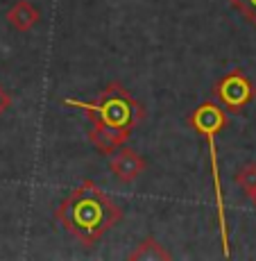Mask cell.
I'll list each match as a JSON object with an SVG mask.
<instances>
[{
    "instance_id": "cell-6",
    "label": "cell",
    "mask_w": 256,
    "mask_h": 261,
    "mask_svg": "<svg viewBox=\"0 0 256 261\" xmlns=\"http://www.w3.org/2000/svg\"><path fill=\"white\" fill-rule=\"evenodd\" d=\"M5 21L18 32H27L41 21V9L30 0H16L12 7L5 12Z\"/></svg>"
},
{
    "instance_id": "cell-10",
    "label": "cell",
    "mask_w": 256,
    "mask_h": 261,
    "mask_svg": "<svg viewBox=\"0 0 256 261\" xmlns=\"http://www.w3.org/2000/svg\"><path fill=\"white\" fill-rule=\"evenodd\" d=\"M9 107H12V95L5 91L3 87H0V116H3V114L7 112Z\"/></svg>"
},
{
    "instance_id": "cell-7",
    "label": "cell",
    "mask_w": 256,
    "mask_h": 261,
    "mask_svg": "<svg viewBox=\"0 0 256 261\" xmlns=\"http://www.w3.org/2000/svg\"><path fill=\"white\" fill-rule=\"evenodd\" d=\"M165 259H173V254H170L154 237L143 239L136 245V250L129 252V261H165Z\"/></svg>"
},
{
    "instance_id": "cell-4",
    "label": "cell",
    "mask_w": 256,
    "mask_h": 261,
    "mask_svg": "<svg viewBox=\"0 0 256 261\" xmlns=\"http://www.w3.org/2000/svg\"><path fill=\"white\" fill-rule=\"evenodd\" d=\"M215 102L229 114H240L256 98L254 82L245 75L243 68H234L215 82L213 87Z\"/></svg>"
},
{
    "instance_id": "cell-9",
    "label": "cell",
    "mask_w": 256,
    "mask_h": 261,
    "mask_svg": "<svg viewBox=\"0 0 256 261\" xmlns=\"http://www.w3.org/2000/svg\"><path fill=\"white\" fill-rule=\"evenodd\" d=\"M229 3L256 28V0H229Z\"/></svg>"
},
{
    "instance_id": "cell-1",
    "label": "cell",
    "mask_w": 256,
    "mask_h": 261,
    "mask_svg": "<svg viewBox=\"0 0 256 261\" xmlns=\"http://www.w3.org/2000/svg\"><path fill=\"white\" fill-rule=\"evenodd\" d=\"M62 102L66 107L82 109L89 114V120H91L89 141L102 154L116 152L120 145L127 143L132 129L145 116L140 102L129 91H125L118 82L109 84L93 102L77 98H64Z\"/></svg>"
},
{
    "instance_id": "cell-11",
    "label": "cell",
    "mask_w": 256,
    "mask_h": 261,
    "mask_svg": "<svg viewBox=\"0 0 256 261\" xmlns=\"http://www.w3.org/2000/svg\"><path fill=\"white\" fill-rule=\"evenodd\" d=\"M249 198H252V204H254V207H256V191H254V193H252V195H249Z\"/></svg>"
},
{
    "instance_id": "cell-2",
    "label": "cell",
    "mask_w": 256,
    "mask_h": 261,
    "mask_svg": "<svg viewBox=\"0 0 256 261\" xmlns=\"http://www.w3.org/2000/svg\"><path fill=\"white\" fill-rule=\"evenodd\" d=\"M70 237H75L84 248L95 245L123 218V209L91 179L77 184L54 212Z\"/></svg>"
},
{
    "instance_id": "cell-8",
    "label": "cell",
    "mask_w": 256,
    "mask_h": 261,
    "mask_svg": "<svg viewBox=\"0 0 256 261\" xmlns=\"http://www.w3.org/2000/svg\"><path fill=\"white\" fill-rule=\"evenodd\" d=\"M236 182L245 191V195H252L256 191V164H245V166L236 173Z\"/></svg>"
},
{
    "instance_id": "cell-5",
    "label": "cell",
    "mask_w": 256,
    "mask_h": 261,
    "mask_svg": "<svg viewBox=\"0 0 256 261\" xmlns=\"http://www.w3.org/2000/svg\"><path fill=\"white\" fill-rule=\"evenodd\" d=\"M109 170L125 184H132L143 175L145 170V159L140 157L136 150L125 148L120 145L116 152H111V159H109Z\"/></svg>"
},
{
    "instance_id": "cell-3",
    "label": "cell",
    "mask_w": 256,
    "mask_h": 261,
    "mask_svg": "<svg viewBox=\"0 0 256 261\" xmlns=\"http://www.w3.org/2000/svg\"><path fill=\"white\" fill-rule=\"evenodd\" d=\"M229 118L227 112L213 100H207L188 116V125L207 139L209 145V159H211V175H213V191H215V204H218V220H220V234H222L224 254H229V227H227V214H224V195L222 182H220V168H218V152H215V137L227 127Z\"/></svg>"
}]
</instances>
